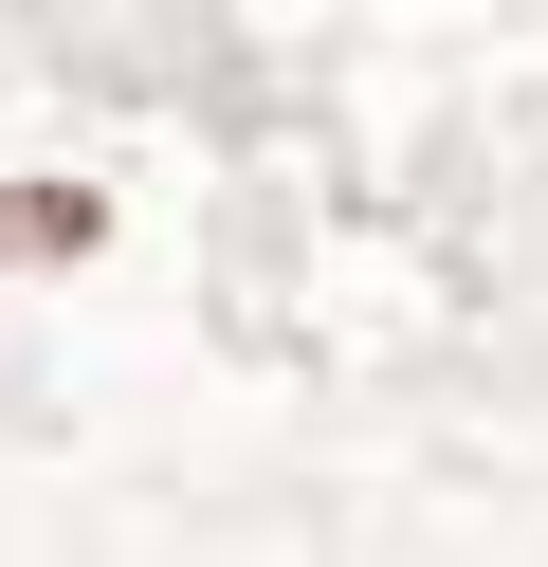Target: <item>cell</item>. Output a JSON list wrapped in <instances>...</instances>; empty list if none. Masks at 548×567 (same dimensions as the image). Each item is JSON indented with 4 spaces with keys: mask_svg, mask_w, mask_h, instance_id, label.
<instances>
[{
    "mask_svg": "<svg viewBox=\"0 0 548 567\" xmlns=\"http://www.w3.org/2000/svg\"><path fill=\"white\" fill-rule=\"evenodd\" d=\"M0 257H92V202L73 184H0Z\"/></svg>",
    "mask_w": 548,
    "mask_h": 567,
    "instance_id": "obj_1",
    "label": "cell"
}]
</instances>
